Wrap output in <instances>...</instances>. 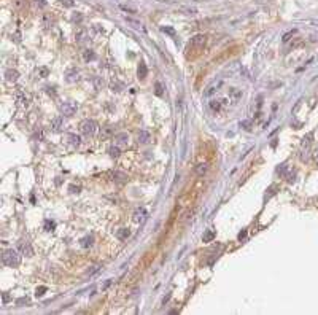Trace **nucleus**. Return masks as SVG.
Here are the masks:
<instances>
[{
	"instance_id": "nucleus-41",
	"label": "nucleus",
	"mask_w": 318,
	"mask_h": 315,
	"mask_svg": "<svg viewBox=\"0 0 318 315\" xmlns=\"http://www.w3.org/2000/svg\"><path fill=\"white\" fill-rule=\"evenodd\" d=\"M121 10H122V11H131V13H135V10H134V8H127V7H124V5H121Z\"/></svg>"
},
{
	"instance_id": "nucleus-43",
	"label": "nucleus",
	"mask_w": 318,
	"mask_h": 315,
	"mask_svg": "<svg viewBox=\"0 0 318 315\" xmlns=\"http://www.w3.org/2000/svg\"><path fill=\"white\" fill-rule=\"evenodd\" d=\"M170 296H172V294H167V296H165V298H164V301H162V303H164V304H165V303H167V301H169V299H170Z\"/></svg>"
},
{
	"instance_id": "nucleus-32",
	"label": "nucleus",
	"mask_w": 318,
	"mask_h": 315,
	"mask_svg": "<svg viewBox=\"0 0 318 315\" xmlns=\"http://www.w3.org/2000/svg\"><path fill=\"white\" fill-rule=\"evenodd\" d=\"M24 304H30V299L29 298H19L18 301H16V306H24Z\"/></svg>"
},
{
	"instance_id": "nucleus-33",
	"label": "nucleus",
	"mask_w": 318,
	"mask_h": 315,
	"mask_svg": "<svg viewBox=\"0 0 318 315\" xmlns=\"http://www.w3.org/2000/svg\"><path fill=\"white\" fill-rule=\"evenodd\" d=\"M161 30H162V32H165V34H169V35H172V37H175V30L172 29V27H162Z\"/></svg>"
},
{
	"instance_id": "nucleus-25",
	"label": "nucleus",
	"mask_w": 318,
	"mask_h": 315,
	"mask_svg": "<svg viewBox=\"0 0 318 315\" xmlns=\"http://www.w3.org/2000/svg\"><path fill=\"white\" fill-rule=\"evenodd\" d=\"M108 155L112 156V158H119L121 151H119L118 146H110V148H108Z\"/></svg>"
},
{
	"instance_id": "nucleus-1",
	"label": "nucleus",
	"mask_w": 318,
	"mask_h": 315,
	"mask_svg": "<svg viewBox=\"0 0 318 315\" xmlns=\"http://www.w3.org/2000/svg\"><path fill=\"white\" fill-rule=\"evenodd\" d=\"M205 45H207V37H205L204 34H197V35H194V37L191 38V42L188 43L186 49H185V56H186V59H188V61H189V59H191V61L197 59L200 54H202Z\"/></svg>"
},
{
	"instance_id": "nucleus-26",
	"label": "nucleus",
	"mask_w": 318,
	"mask_h": 315,
	"mask_svg": "<svg viewBox=\"0 0 318 315\" xmlns=\"http://www.w3.org/2000/svg\"><path fill=\"white\" fill-rule=\"evenodd\" d=\"M54 228H56V223L54 221H51V220H45V223H43V229L45 231H54Z\"/></svg>"
},
{
	"instance_id": "nucleus-8",
	"label": "nucleus",
	"mask_w": 318,
	"mask_h": 315,
	"mask_svg": "<svg viewBox=\"0 0 318 315\" xmlns=\"http://www.w3.org/2000/svg\"><path fill=\"white\" fill-rule=\"evenodd\" d=\"M110 177H112V180L118 182V183H124V182H127V175L121 172V170H112L110 172Z\"/></svg>"
},
{
	"instance_id": "nucleus-18",
	"label": "nucleus",
	"mask_w": 318,
	"mask_h": 315,
	"mask_svg": "<svg viewBox=\"0 0 318 315\" xmlns=\"http://www.w3.org/2000/svg\"><path fill=\"white\" fill-rule=\"evenodd\" d=\"M115 140H116L118 143L124 145V143H127V142H129V135H127L126 132H119V134L115 135Z\"/></svg>"
},
{
	"instance_id": "nucleus-35",
	"label": "nucleus",
	"mask_w": 318,
	"mask_h": 315,
	"mask_svg": "<svg viewBox=\"0 0 318 315\" xmlns=\"http://www.w3.org/2000/svg\"><path fill=\"white\" fill-rule=\"evenodd\" d=\"M68 189H70V193H80V191H81V186H75V185H70V186H68Z\"/></svg>"
},
{
	"instance_id": "nucleus-9",
	"label": "nucleus",
	"mask_w": 318,
	"mask_h": 315,
	"mask_svg": "<svg viewBox=\"0 0 318 315\" xmlns=\"http://www.w3.org/2000/svg\"><path fill=\"white\" fill-rule=\"evenodd\" d=\"M146 215H148L146 210L140 207V209H137V210L134 212V218H132V220H134L135 223H143V221L146 220Z\"/></svg>"
},
{
	"instance_id": "nucleus-29",
	"label": "nucleus",
	"mask_w": 318,
	"mask_h": 315,
	"mask_svg": "<svg viewBox=\"0 0 318 315\" xmlns=\"http://www.w3.org/2000/svg\"><path fill=\"white\" fill-rule=\"evenodd\" d=\"M251 124H253V123H251L250 119L240 121V127H243V129H247V131H250V129H251Z\"/></svg>"
},
{
	"instance_id": "nucleus-11",
	"label": "nucleus",
	"mask_w": 318,
	"mask_h": 315,
	"mask_svg": "<svg viewBox=\"0 0 318 315\" xmlns=\"http://www.w3.org/2000/svg\"><path fill=\"white\" fill-rule=\"evenodd\" d=\"M137 76H139V80H145L148 76V67H146L145 62L139 64V68H137Z\"/></svg>"
},
{
	"instance_id": "nucleus-28",
	"label": "nucleus",
	"mask_w": 318,
	"mask_h": 315,
	"mask_svg": "<svg viewBox=\"0 0 318 315\" xmlns=\"http://www.w3.org/2000/svg\"><path fill=\"white\" fill-rule=\"evenodd\" d=\"M210 108H212L213 112H218L219 108H221V102H219V100H215V99L210 100Z\"/></svg>"
},
{
	"instance_id": "nucleus-19",
	"label": "nucleus",
	"mask_w": 318,
	"mask_h": 315,
	"mask_svg": "<svg viewBox=\"0 0 318 315\" xmlns=\"http://www.w3.org/2000/svg\"><path fill=\"white\" fill-rule=\"evenodd\" d=\"M92 243H94V236H92V234H89V236H86V237L81 239V247H85V248L92 247Z\"/></svg>"
},
{
	"instance_id": "nucleus-38",
	"label": "nucleus",
	"mask_w": 318,
	"mask_h": 315,
	"mask_svg": "<svg viewBox=\"0 0 318 315\" xmlns=\"http://www.w3.org/2000/svg\"><path fill=\"white\" fill-rule=\"evenodd\" d=\"M10 299H11V298H10V294H8V293H2V301H3V304H7Z\"/></svg>"
},
{
	"instance_id": "nucleus-7",
	"label": "nucleus",
	"mask_w": 318,
	"mask_h": 315,
	"mask_svg": "<svg viewBox=\"0 0 318 315\" xmlns=\"http://www.w3.org/2000/svg\"><path fill=\"white\" fill-rule=\"evenodd\" d=\"M19 250H21V253L24 255V256H27V258H30V256H34V248H32V245L29 243V242H21L19 243Z\"/></svg>"
},
{
	"instance_id": "nucleus-10",
	"label": "nucleus",
	"mask_w": 318,
	"mask_h": 315,
	"mask_svg": "<svg viewBox=\"0 0 318 315\" xmlns=\"http://www.w3.org/2000/svg\"><path fill=\"white\" fill-rule=\"evenodd\" d=\"M5 78H7V81H10V83H16L18 78H19V72L15 70V68H8V70L5 72Z\"/></svg>"
},
{
	"instance_id": "nucleus-22",
	"label": "nucleus",
	"mask_w": 318,
	"mask_h": 315,
	"mask_svg": "<svg viewBox=\"0 0 318 315\" xmlns=\"http://www.w3.org/2000/svg\"><path fill=\"white\" fill-rule=\"evenodd\" d=\"M112 134H113V127H112V126H107V127H102L100 137H102V139H107V137H110Z\"/></svg>"
},
{
	"instance_id": "nucleus-40",
	"label": "nucleus",
	"mask_w": 318,
	"mask_h": 315,
	"mask_svg": "<svg viewBox=\"0 0 318 315\" xmlns=\"http://www.w3.org/2000/svg\"><path fill=\"white\" fill-rule=\"evenodd\" d=\"M65 7H73V0H61Z\"/></svg>"
},
{
	"instance_id": "nucleus-36",
	"label": "nucleus",
	"mask_w": 318,
	"mask_h": 315,
	"mask_svg": "<svg viewBox=\"0 0 318 315\" xmlns=\"http://www.w3.org/2000/svg\"><path fill=\"white\" fill-rule=\"evenodd\" d=\"M94 83H95V89H100V86H102V80H100L99 76H95V78H94Z\"/></svg>"
},
{
	"instance_id": "nucleus-34",
	"label": "nucleus",
	"mask_w": 318,
	"mask_h": 315,
	"mask_svg": "<svg viewBox=\"0 0 318 315\" xmlns=\"http://www.w3.org/2000/svg\"><path fill=\"white\" fill-rule=\"evenodd\" d=\"M38 75H40L41 78H45V76H48V68H46V67H41L40 70H38Z\"/></svg>"
},
{
	"instance_id": "nucleus-3",
	"label": "nucleus",
	"mask_w": 318,
	"mask_h": 315,
	"mask_svg": "<svg viewBox=\"0 0 318 315\" xmlns=\"http://www.w3.org/2000/svg\"><path fill=\"white\" fill-rule=\"evenodd\" d=\"M97 127L99 126L94 119H85V121H81V124H80V131L88 137H92L95 132H97Z\"/></svg>"
},
{
	"instance_id": "nucleus-13",
	"label": "nucleus",
	"mask_w": 318,
	"mask_h": 315,
	"mask_svg": "<svg viewBox=\"0 0 318 315\" xmlns=\"http://www.w3.org/2000/svg\"><path fill=\"white\" fill-rule=\"evenodd\" d=\"M65 139H67V142L70 143L72 146H80V145H81V139H80L76 134H67Z\"/></svg>"
},
{
	"instance_id": "nucleus-44",
	"label": "nucleus",
	"mask_w": 318,
	"mask_h": 315,
	"mask_svg": "<svg viewBox=\"0 0 318 315\" xmlns=\"http://www.w3.org/2000/svg\"><path fill=\"white\" fill-rule=\"evenodd\" d=\"M315 159H316V162H318V148L315 150Z\"/></svg>"
},
{
	"instance_id": "nucleus-21",
	"label": "nucleus",
	"mask_w": 318,
	"mask_h": 315,
	"mask_svg": "<svg viewBox=\"0 0 318 315\" xmlns=\"http://www.w3.org/2000/svg\"><path fill=\"white\" fill-rule=\"evenodd\" d=\"M16 102L18 104H21V105H27V97L22 94V91H16Z\"/></svg>"
},
{
	"instance_id": "nucleus-14",
	"label": "nucleus",
	"mask_w": 318,
	"mask_h": 315,
	"mask_svg": "<svg viewBox=\"0 0 318 315\" xmlns=\"http://www.w3.org/2000/svg\"><path fill=\"white\" fill-rule=\"evenodd\" d=\"M137 139H139V143H150L151 134H150L148 131H140L139 135H137Z\"/></svg>"
},
{
	"instance_id": "nucleus-24",
	"label": "nucleus",
	"mask_w": 318,
	"mask_h": 315,
	"mask_svg": "<svg viewBox=\"0 0 318 315\" xmlns=\"http://www.w3.org/2000/svg\"><path fill=\"white\" fill-rule=\"evenodd\" d=\"M154 94L159 95V97L164 94V86H162L161 81H156V83H154Z\"/></svg>"
},
{
	"instance_id": "nucleus-23",
	"label": "nucleus",
	"mask_w": 318,
	"mask_h": 315,
	"mask_svg": "<svg viewBox=\"0 0 318 315\" xmlns=\"http://www.w3.org/2000/svg\"><path fill=\"white\" fill-rule=\"evenodd\" d=\"M110 88H112V91L119 92V91H122V89H124V85H122V83H119V81H112V83H110Z\"/></svg>"
},
{
	"instance_id": "nucleus-6",
	"label": "nucleus",
	"mask_w": 318,
	"mask_h": 315,
	"mask_svg": "<svg viewBox=\"0 0 318 315\" xmlns=\"http://www.w3.org/2000/svg\"><path fill=\"white\" fill-rule=\"evenodd\" d=\"M239 49H242V46L240 45H234V46H231V48H228L223 54H221V56L216 59L218 62L219 61H224V59H228V58H231V56H234V54H237L239 53Z\"/></svg>"
},
{
	"instance_id": "nucleus-37",
	"label": "nucleus",
	"mask_w": 318,
	"mask_h": 315,
	"mask_svg": "<svg viewBox=\"0 0 318 315\" xmlns=\"http://www.w3.org/2000/svg\"><path fill=\"white\" fill-rule=\"evenodd\" d=\"M294 175H296V172L293 170V172H289L288 175H286V178H288V182L291 183V182H294Z\"/></svg>"
},
{
	"instance_id": "nucleus-31",
	"label": "nucleus",
	"mask_w": 318,
	"mask_h": 315,
	"mask_svg": "<svg viewBox=\"0 0 318 315\" xmlns=\"http://www.w3.org/2000/svg\"><path fill=\"white\" fill-rule=\"evenodd\" d=\"M46 290H48L46 286H38V288L35 290V296H37V298H40V296H43V294L46 293Z\"/></svg>"
},
{
	"instance_id": "nucleus-5",
	"label": "nucleus",
	"mask_w": 318,
	"mask_h": 315,
	"mask_svg": "<svg viewBox=\"0 0 318 315\" xmlns=\"http://www.w3.org/2000/svg\"><path fill=\"white\" fill-rule=\"evenodd\" d=\"M153 259H154V252H146L145 256L142 258V261L139 263V271H143V269L150 267L151 263H153Z\"/></svg>"
},
{
	"instance_id": "nucleus-20",
	"label": "nucleus",
	"mask_w": 318,
	"mask_h": 315,
	"mask_svg": "<svg viewBox=\"0 0 318 315\" xmlns=\"http://www.w3.org/2000/svg\"><path fill=\"white\" fill-rule=\"evenodd\" d=\"M213 239H215V231L207 229V231L204 232V236H202V240H204V242H212Z\"/></svg>"
},
{
	"instance_id": "nucleus-16",
	"label": "nucleus",
	"mask_w": 318,
	"mask_h": 315,
	"mask_svg": "<svg viewBox=\"0 0 318 315\" xmlns=\"http://www.w3.org/2000/svg\"><path fill=\"white\" fill-rule=\"evenodd\" d=\"M129 236H131V231H129L127 228H121V229L116 231V237H118L119 240H126Z\"/></svg>"
},
{
	"instance_id": "nucleus-15",
	"label": "nucleus",
	"mask_w": 318,
	"mask_h": 315,
	"mask_svg": "<svg viewBox=\"0 0 318 315\" xmlns=\"http://www.w3.org/2000/svg\"><path fill=\"white\" fill-rule=\"evenodd\" d=\"M207 170H209V166H207L205 162H200V164H197V166L194 167V172H196L199 177H204V175L207 174Z\"/></svg>"
},
{
	"instance_id": "nucleus-27",
	"label": "nucleus",
	"mask_w": 318,
	"mask_h": 315,
	"mask_svg": "<svg viewBox=\"0 0 318 315\" xmlns=\"http://www.w3.org/2000/svg\"><path fill=\"white\" fill-rule=\"evenodd\" d=\"M83 58H85V61H92V59H95V54L91 49H86L85 53H83Z\"/></svg>"
},
{
	"instance_id": "nucleus-39",
	"label": "nucleus",
	"mask_w": 318,
	"mask_h": 315,
	"mask_svg": "<svg viewBox=\"0 0 318 315\" xmlns=\"http://www.w3.org/2000/svg\"><path fill=\"white\" fill-rule=\"evenodd\" d=\"M285 170H286V164H282V166L277 169V172H279V174H282V175H285Z\"/></svg>"
},
{
	"instance_id": "nucleus-42",
	"label": "nucleus",
	"mask_w": 318,
	"mask_h": 315,
	"mask_svg": "<svg viewBox=\"0 0 318 315\" xmlns=\"http://www.w3.org/2000/svg\"><path fill=\"white\" fill-rule=\"evenodd\" d=\"M247 237V231H242L240 234H239V240H242V239H245Z\"/></svg>"
},
{
	"instance_id": "nucleus-4",
	"label": "nucleus",
	"mask_w": 318,
	"mask_h": 315,
	"mask_svg": "<svg viewBox=\"0 0 318 315\" xmlns=\"http://www.w3.org/2000/svg\"><path fill=\"white\" fill-rule=\"evenodd\" d=\"M78 110V104L76 102H64L59 105V112L64 116H73Z\"/></svg>"
},
{
	"instance_id": "nucleus-12",
	"label": "nucleus",
	"mask_w": 318,
	"mask_h": 315,
	"mask_svg": "<svg viewBox=\"0 0 318 315\" xmlns=\"http://www.w3.org/2000/svg\"><path fill=\"white\" fill-rule=\"evenodd\" d=\"M78 70L76 68H70L67 73H65V80L68 81V83H75V81H78Z\"/></svg>"
},
{
	"instance_id": "nucleus-30",
	"label": "nucleus",
	"mask_w": 318,
	"mask_h": 315,
	"mask_svg": "<svg viewBox=\"0 0 318 315\" xmlns=\"http://www.w3.org/2000/svg\"><path fill=\"white\" fill-rule=\"evenodd\" d=\"M277 188H279L277 185H272V186H270V188L267 189V191H269V193L266 194V199H270V197H272V196H274L275 193H277V191H275V189H277Z\"/></svg>"
},
{
	"instance_id": "nucleus-2",
	"label": "nucleus",
	"mask_w": 318,
	"mask_h": 315,
	"mask_svg": "<svg viewBox=\"0 0 318 315\" xmlns=\"http://www.w3.org/2000/svg\"><path fill=\"white\" fill-rule=\"evenodd\" d=\"M2 263L8 267H18L21 264V256L16 250L13 248H8L2 253Z\"/></svg>"
},
{
	"instance_id": "nucleus-17",
	"label": "nucleus",
	"mask_w": 318,
	"mask_h": 315,
	"mask_svg": "<svg viewBox=\"0 0 318 315\" xmlns=\"http://www.w3.org/2000/svg\"><path fill=\"white\" fill-rule=\"evenodd\" d=\"M61 127H62V116H56L51 121V129L54 132H58V131H61Z\"/></svg>"
}]
</instances>
